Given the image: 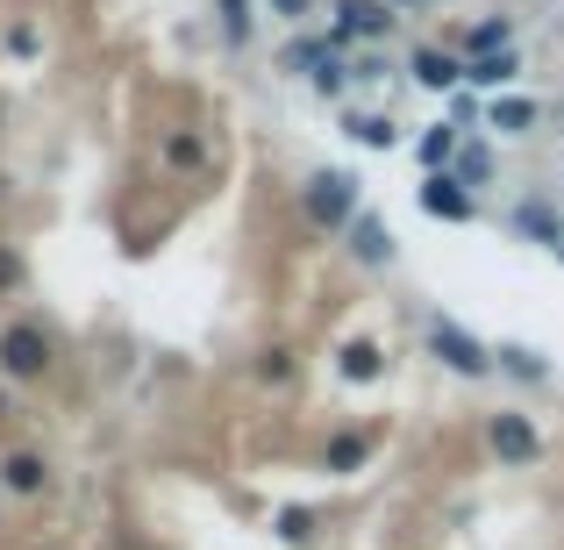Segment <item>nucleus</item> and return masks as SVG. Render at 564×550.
Returning <instances> with one entry per match:
<instances>
[{
  "instance_id": "f257e3e1",
  "label": "nucleus",
  "mask_w": 564,
  "mask_h": 550,
  "mask_svg": "<svg viewBox=\"0 0 564 550\" xmlns=\"http://www.w3.org/2000/svg\"><path fill=\"white\" fill-rule=\"evenodd\" d=\"M358 172H344V165H329V172H307V186H301V215H307V229L315 236H344L350 222H358Z\"/></svg>"
},
{
  "instance_id": "f03ea898",
  "label": "nucleus",
  "mask_w": 564,
  "mask_h": 550,
  "mask_svg": "<svg viewBox=\"0 0 564 550\" xmlns=\"http://www.w3.org/2000/svg\"><path fill=\"white\" fill-rule=\"evenodd\" d=\"M422 344H429V358H436L443 371H457V379H471V386H479V379H494V344H479V336H471L465 322L436 315Z\"/></svg>"
},
{
  "instance_id": "7ed1b4c3",
  "label": "nucleus",
  "mask_w": 564,
  "mask_h": 550,
  "mask_svg": "<svg viewBox=\"0 0 564 550\" xmlns=\"http://www.w3.org/2000/svg\"><path fill=\"white\" fill-rule=\"evenodd\" d=\"M400 29V8L393 0H336V22H329V43L350 51V43H379Z\"/></svg>"
},
{
  "instance_id": "20e7f679",
  "label": "nucleus",
  "mask_w": 564,
  "mask_h": 550,
  "mask_svg": "<svg viewBox=\"0 0 564 550\" xmlns=\"http://www.w3.org/2000/svg\"><path fill=\"white\" fill-rule=\"evenodd\" d=\"M414 207H422L429 222H479V193L457 180V172H422V186H414Z\"/></svg>"
},
{
  "instance_id": "39448f33",
  "label": "nucleus",
  "mask_w": 564,
  "mask_h": 550,
  "mask_svg": "<svg viewBox=\"0 0 564 550\" xmlns=\"http://www.w3.org/2000/svg\"><path fill=\"white\" fill-rule=\"evenodd\" d=\"M51 336L36 330V322H8V330H0V371H8V379H43V371H51Z\"/></svg>"
},
{
  "instance_id": "423d86ee",
  "label": "nucleus",
  "mask_w": 564,
  "mask_h": 550,
  "mask_svg": "<svg viewBox=\"0 0 564 550\" xmlns=\"http://www.w3.org/2000/svg\"><path fill=\"white\" fill-rule=\"evenodd\" d=\"M486 443H494L500 465H536V457H543L536 422H529V414H514V408H500L494 422H486Z\"/></svg>"
},
{
  "instance_id": "0eeeda50",
  "label": "nucleus",
  "mask_w": 564,
  "mask_h": 550,
  "mask_svg": "<svg viewBox=\"0 0 564 550\" xmlns=\"http://www.w3.org/2000/svg\"><path fill=\"white\" fill-rule=\"evenodd\" d=\"M350 265H358V272H386V265H393V229H386V215H365L358 207V222H350Z\"/></svg>"
},
{
  "instance_id": "6e6552de",
  "label": "nucleus",
  "mask_w": 564,
  "mask_h": 550,
  "mask_svg": "<svg viewBox=\"0 0 564 550\" xmlns=\"http://www.w3.org/2000/svg\"><path fill=\"white\" fill-rule=\"evenodd\" d=\"M508 229H514V236H529V244H543V250H564V207H557V201H543V193H529V201H514Z\"/></svg>"
},
{
  "instance_id": "1a4fd4ad",
  "label": "nucleus",
  "mask_w": 564,
  "mask_h": 550,
  "mask_svg": "<svg viewBox=\"0 0 564 550\" xmlns=\"http://www.w3.org/2000/svg\"><path fill=\"white\" fill-rule=\"evenodd\" d=\"M408 79L422 86V94H443V100H451L457 86H465V57H457V51H436V43H422V51L408 57Z\"/></svg>"
},
{
  "instance_id": "9d476101",
  "label": "nucleus",
  "mask_w": 564,
  "mask_h": 550,
  "mask_svg": "<svg viewBox=\"0 0 564 550\" xmlns=\"http://www.w3.org/2000/svg\"><path fill=\"white\" fill-rule=\"evenodd\" d=\"M536 122H543V108L529 94H494L486 100V129H494L500 143H514V137H536Z\"/></svg>"
},
{
  "instance_id": "9b49d317",
  "label": "nucleus",
  "mask_w": 564,
  "mask_h": 550,
  "mask_svg": "<svg viewBox=\"0 0 564 550\" xmlns=\"http://www.w3.org/2000/svg\"><path fill=\"white\" fill-rule=\"evenodd\" d=\"M522 79V51H486V57H465V86L471 94H508V86Z\"/></svg>"
},
{
  "instance_id": "f8f14e48",
  "label": "nucleus",
  "mask_w": 564,
  "mask_h": 550,
  "mask_svg": "<svg viewBox=\"0 0 564 550\" xmlns=\"http://www.w3.org/2000/svg\"><path fill=\"white\" fill-rule=\"evenodd\" d=\"M0 486H8V494H43V486H51V457L43 451H8L0 457Z\"/></svg>"
},
{
  "instance_id": "ddd939ff",
  "label": "nucleus",
  "mask_w": 564,
  "mask_h": 550,
  "mask_svg": "<svg viewBox=\"0 0 564 550\" xmlns=\"http://www.w3.org/2000/svg\"><path fill=\"white\" fill-rule=\"evenodd\" d=\"M457 151H465V129H457V122H429L422 137H414V158H422V172H451Z\"/></svg>"
},
{
  "instance_id": "4468645a",
  "label": "nucleus",
  "mask_w": 564,
  "mask_h": 550,
  "mask_svg": "<svg viewBox=\"0 0 564 550\" xmlns=\"http://www.w3.org/2000/svg\"><path fill=\"white\" fill-rule=\"evenodd\" d=\"M494 371H508L514 386H551V358L529 344H494Z\"/></svg>"
},
{
  "instance_id": "2eb2a0df",
  "label": "nucleus",
  "mask_w": 564,
  "mask_h": 550,
  "mask_svg": "<svg viewBox=\"0 0 564 550\" xmlns=\"http://www.w3.org/2000/svg\"><path fill=\"white\" fill-rule=\"evenodd\" d=\"M336 371H344L350 386H372V379H386V351L372 344V336H350V344L336 351Z\"/></svg>"
},
{
  "instance_id": "dca6fc26",
  "label": "nucleus",
  "mask_w": 564,
  "mask_h": 550,
  "mask_svg": "<svg viewBox=\"0 0 564 550\" xmlns=\"http://www.w3.org/2000/svg\"><path fill=\"white\" fill-rule=\"evenodd\" d=\"M486 51H514V22L508 14H479V22L457 36V57H486Z\"/></svg>"
},
{
  "instance_id": "f3484780",
  "label": "nucleus",
  "mask_w": 564,
  "mask_h": 550,
  "mask_svg": "<svg viewBox=\"0 0 564 550\" xmlns=\"http://www.w3.org/2000/svg\"><path fill=\"white\" fill-rule=\"evenodd\" d=\"M365 457H372V436H365V429H336L329 451H322V465H329L336 479H350V472H365Z\"/></svg>"
},
{
  "instance_id": "a211bd4d",
  "label": "nucleus",
  "mask_w": 564,
  "mask_h": 550,
  "mask_svg": "<svg viewBox=\"0 0 564 550\" xmlns=\"http://www.w3.org/2000/svg\"><path fill=\"white\" fill-rule=\"evenodd\" d=\"M344 129L365 143V151H393V143H400V122H393V115H365V108H350V115H344Z\"/></svg>"
},
{
  "instance_id": "6ab92c4d",
  "label": "nucleus",
  "mask_w": 564,
  "mask_h": 550,
  "mask_svg": "<svg viewBox=\"0 0 564 550\" xmlns=\"http://www.w3.org/2000/svg\"><path fill=\"white\" fill-rule=\"evenodd\" d=\"M336 57V43L329 36H301V43H286V57H279V72H301V79H315L322 65Z\"/></svg>"
},
{
  "instance_id": "aec40b11",
  "label": "nucleus",
  "mask_w": 564,
  "mask_h": 550,
  "mask_svg": "<svg viewBox=\"0 0 564 550\" xmlns=\"http://www.w3.org/2000/svg\"><path fill=\"white\" fill-rule=\"evenodd\" d=\"M165 165L172 172H200L207 165V143L193 137V129H180V137H165Z\"/></svg>"
},
{
  "instance_id": "412c9836",
  "label": "nucleus",
  "mask_w": 564,
  "mask_h": 550,
  "mask_svg": "<svg viewBox=\"0 0 564 550\" xmlns=\"http://www.w3.org/2000/svg\"><path fill=\"white\" fill-rule=\"evenodd\" d=\"M451 172H457V180H465L471 193H479L486 180H494V151H486V143H465V151H457V165H451Z\"/></svg>"
},
{
  "instance_id": "4be33fe9",
  "label": "nucleus",
  "mask_w": 564,
  "mask_h": 550,
  "mask_svg": "<svg viewBox=\"0 0 564 550\" xmlns=\"http://www.w3.org/2000/svg\"><path fill=\"white\" fill-rule=\"evenodd\" d=\"M279 543H293V550H307L315 543V508H279Z\"/></svg>"
},
{
  "instance_id": "5701e85b",
  "label": "nucleus",
  "mask_w": 564,
  "mask_h": 550,
  "mask_svg": "<svg viewBox=\"0 0 564 550\" xmlns=\"http://www.w3.org/2000/svg\"><path fill=\"white\" fill-rule=\"evenodd\" d=\"M215 14H221V43L243 51V43H250V0H215Z\"/></svg>"
},
{
  "instance_id": "b1692460",
  "label": "nucleus",
  "mask_w": 564,
  "mask_h": 550,
  "mask_svg": "<svg viewBox=\"0 0 564 550\" xmlns=\"http://www.w3.org/2000/svg\"><path fill=\"white\" fill-rule=\"evenodd\" d=\"M293 371H301V365H293V351H286V344L258 351V379H264V386H293Z\"/></svg>"
},
{
  "instance_id": "393cba45",
  "label": "nucleus",
  "mask_w": 564,
  "mask_h": 550,
  "mask_svg": "<svg viewBox=\"0 0 564 550\" xmlns=\"http://www.w3.org/2000/svg\"><path fill=\"white\" fill-rule=\"evenodd\" d=\"M307 86H315V94H322V100H344V86H350V57H344V51H336V57H329V65H322V72H315V79H307Z\"/></svg>"
},
{
  "instance_id": "a878e982",
  "label": "nucleus",
  "mask_w": 564,
  "mask_h": 550,
  "mask_svg": "<svg viewBox=\"0 0 564 550\" xmlns=\"http://www.w3.org/2000/svg\"><path fill=\"white\" fill-rule=\"evenodd\" d=\"M451 122H457V129L486 122V108H479V94H471V86H457V94H451Z\"/></svg>"
},
{
  "instance_id": "bb28decb",
  "label": "nucleus",
  "mask_w": 564,
  "mask_h": 550,
  "mask_svg": "<svg viewBox=\"0 0 564 550\" xmlns=\"http://www.w3.org/2000/svg\"><path fill=\"white\" fill-rule=\"evenodd\" d=\"M307 8H315V0H272L279 22H307Z\"/></svg>"
},
{
  "instance_id": "cd10ccee",
  "label": "nucleus",
  "mask_w": 564,
  "mask_h": 550,
  "mask_svg": "<svg viewBox=\"0 0 564 550\" xmlns=\"http://www.w3.org/2000/svg\"><path fill=\"white\" fill-rule=\"evenodd\" d=\"M0 287H22V258L14 250H0Z\"/></svg>"
},
{
  "instance_id": "c85d7f7f",
  "label": "nucleus",
  "mask_w": 564,
  "mask_h": 550,
  "mask_svg": "<svg viewBox=\"0 0 564 550\" xmlns=\"http://www.w3.org/2000/svg\"><path fill=\"white\" fill-rule=\"evenodd\" d=\"M393 8H436V0H393Z\"/></svg>"
}]
</instances>
